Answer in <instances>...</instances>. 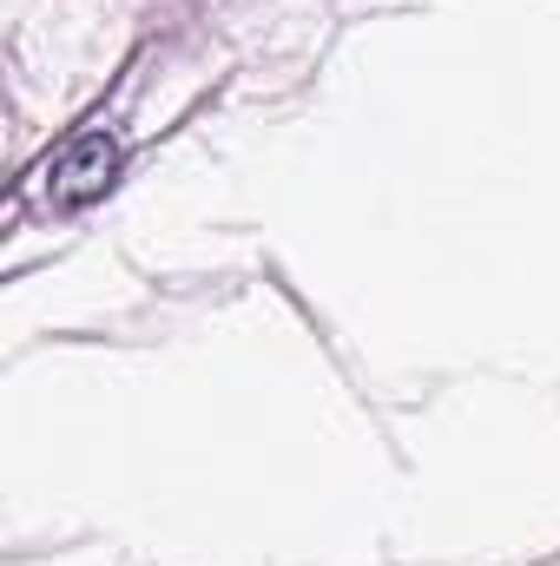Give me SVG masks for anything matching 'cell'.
I'll list each match as a JSON object with an SVG mask.
<instances>
[{
    "mask_svg": "<svg viewBox=\"0 0 560 566\" xmlns=\"http://www.w3.org/2000/svg\"><path fill=\"white\" fill-rule=\"evenodd\" d=\"M113 171H120V145L106 133H80L46 165V191H53L60 211H73V205H93L100 191H113Z\"/></svg>",
    "mask_w": 560,
    "mask_h": 566,
    "instance_id": "1",
    "label": "cell"
}]
</instances>
